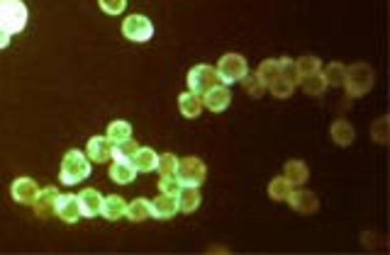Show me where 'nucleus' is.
<instances>
[{
	"instance_id": "412c9836",
	"label": "nucleus",
	"mask_w": 390,
	"mask_h": 255,
	"mask_svg": "<svg viewBox=\"0 0 390 255\" xmlns=\"http://www.w3.org/2000/svg\"><path fill=\"white\" fill-rule=\"evenodd\" d=\"M329 134H332V141L337 146H349L353 139H356V131L349 124L347 120H337L332 126H329Z\"/></svg>"
},
{
	"instance_id": "5701e85b",
	"label": "nucleus",
	"mask_w": 390,
	"mask_h": 255,
	"mask_svg": "<svg viewBox=\"0 0 390 255\" xmlns=\"http://www.w3.org/2000/svg\"><path fill=\"white\" fill-rule=\"evenodd\" d=\"M125 217L130 219V221H144V219L152 217V204H149V199H132V202H127V212Z\"/></svg>"
},
{
	"instance_id": "a211bd4d",
	"label": "nucleus",
	"mask_w": 390,
	"mask_h": 255,
	"mask_svg": "<svg viewBox=\"0 0 390 255\" xmlns=\"http://www.w3.org/2000/svg\"><path fill=\"white\" fill-rule=\"evenodd\" d=\"M178 109L185 120H195V117H201L203 112V98L188 90V93H183L178 98Z\"/></svg>"
},
{
	"instance_id": "6ab92c4d",
	"label": "nucleus",
	"mask_w": 390,
	"mask_h": 255,
	"mask_svg": "<svg viewBox=\"0 0 390 255\" xmlns=\"http://www.w3.org/2000/svg\"><path fill=\"white\" fill-rule=\"evenodd\" d=\"M156 161H158L156 151H154V148H147V146H139L137 153H134V158H132L134 168H137L139 173H154L156 170Z\"/></svg>"
},
{
	"instance_id": "473e14b6",
	"label": "nucleus",
	"mask_w": 390,
	"mask_h": 255,
	"mask_svg": "<svg viewBox=\"0 0 390 255\" xmlns=\"http://www.w3.org/2000/svg\"><path fill=\"white\" fill-rule=\"evenodd\" d=\"M137 148H139V146L134 144L132 139H127V141H122V144L112 146V158H125V161H132L134 153H137Z\"/></svg>"
},
{
	"instance_id": "f704fd0d",
	"label": "nucleus",
	"mask_w": 390,
	"mask_h": 255,
	"mask_svg": "<svg viewBox=\"0 0 390 255\" xmlns=\"http://www.w3.org/2000/svg\"><path fill=\"white\" fill-rule=\"evenodd\" d=\"M269 90L274 93V98H280V100H283V98H290V95H293L296 85L290 83V80H285V78H280V76H278V78H276L274 83L269 85Z\"/></svg>"
},
{
	"instance_id": "a878e982",
	"label": "nucleus",
	"mask_w": 390,
	"mask_h": 255,
	"mask_svg": "<svg viewBox=\"0 0 390 255\" xmlns=\"http://www.w3.org/2000/svg\"><path fill=\"white\" fill-rule=\"evenodd\" d=\"M107 139H110L112 146L122 144V141L132 139V124L130 122H112L110 126H107Z\"/></svg>"
},
{
	"instance_id": "f257e3e1",
	"label": "nucleus",
	"mask_w": 390,
	"mask_h": 255,
	"mask_svg": "<svg viewBox=\"0 0 390 255\" xmlns=\"http://www.w3.org/2000/svg\"><path fill=\"white\" fill-rule=\"evenodd\" d=\"M90 175V161L85 153H81L79 148L66 151V156L61 158V182L66 188L79 185L81 180Z\"/></svg>"
},
{
	"instance_id": "2f4dec72",
	"label": "nucleus",
	"mask_w": 390,
	"mask_h": 255,
	"mask_svg": "<svg viewBox=\"0 0 390 255\" xmlns=\"http://www.w3.org/2000/svg\"><path fill=\"white\" fill-rule=\"evenodd\" d=\"M278 63H280V78L290 80L293 85L300 83V73H298V66L293 58H278Z\"/></svg>"
},
{
	"instance_id": "2eb2a0df",
	"label": "nucleus",
	"mask_w": 390,
	"mask_h": 255,
	"mask_svg": "<svg viewBox=\"0 0 390 255\" xmlns=\"http://www.w3.org/2000/svg\"><path fill=\"white\" fill-rule=\"evenodd\" d=\"M107 175L117 182V185H130L137 175V168H134L132 161H125V158H112V166Z\"/></svg>"
},
{
	"instance_id": "72a5a7b5",
	"label": "nucleus",
	"mask_w": 390,
	"mask_h": 255,
	"mask_svg": "<svg viewBox=\"0 0 390 255\" xmlns=\"http://www.w3.org/2000/svg\"><path fill=\"white\" fill-rule=\"evenodd\" d=\"M296 66H298V73H300V78H302V76H310V73L322 71V61L317 56H302V58H298Z\"/></svg>"
},
{
	"instance_id": "20e7f679",
	"label": "nucleus",
	"mask_w": 390,
	"mask_h": 255,
	"mask_svg": "<svg viewBox=\"0 0 390 255\" xmlns=\"http://www.w3.org/2000/svg\"><path fill=\"white\" fill-rule=\"evenodd\" d=\"M217 78L222 80V85H232L237 80H242L249 73L247 58L242 54H225V56L217 61Z\"/></svg>"
},
{
	"instance_id": "bb28decb",
	"label": "nucleus",
	"mask_w": 390,
	"mask_h": 255,
	"mask_svg": "<svg viewBox=\"0 0 390 255\" xmlns=\"http://www.w3.org/2000/svg\"><path fill=\"white\" fill-rule=\"evenodd\" d=\"M256 76H258L261 80H264V85L269 88V85L274 83V80L280 76V63H278V58H269V61L261 63V66H258V71H256Z\"/></svg>"
},
{
	"instance_id": "c85d7f7f",
	"label": "nucleus",
	"mask_w": 390,
	"mask_h": 255,
	"mask_svg": "<svg viewBox=\"0 0 390 255\" xmlns=\"http://www.w3.org/2000/svg\"><path fill=\"white\" fill-rule=\"evenodd\" d=\"M242 85H244V93L247 95H252V98H261V95L266 93V85H264V80L258 78L256 73H252V76H244L242 78Z\"/></svg>"
},
{
	"instance_id": "dca6fc26",
	"label": "nucleus",
	"mask_w": 390,
	"mask_h": 255,
	"mask_svg": "<svg viewBox=\"0 0 390 255\" xmlns=\"http://www.w3.org/2000/svg\"><path fill=\"white\" fill-rule=\"evenodd\" d=\"M149 204H152V217L161 219V221L176 217V212H178V202H176V197H171V195H158V197L152 199Z\"/></svg>"
},
{
	"instance_id": "9b49d317",
	"label": "nucleus",
	"mask_w": 390,
	"mask_h": 255,
	"mask_svg": "<svg viewBox=\"0 0 390 255\" xmlns=\"http://www.w3.org/2000/svg\"><path fill=\"white\" fill-rule=\"evenodd\" d=\"M37 192H39V188L32 177H17L10 188V195L17 204H32L34 197H37Z\"/></svg>"
},
{
	"instance_id": "4468645a",
	"label": "nucleus",
	"mask_w": 390,
	"mask_h": 255,
	"mask_svg": "<svg viewBox=\"0 0 390 255\" xmlns=\"http://www.w3.org/2000/svg\"><path fill=\"white\" fill-rule=\"evenodd\" d=\"M103 195L98 192V190H93V188H88V190H83V192L79 195V204H81V214H83L85 219H93V217H98V214L103 212Z\"/></svg>"
},
{
	"instance_id": "393cba45",
	"label": "nucleus",
	"mask_w": 390,
	"mask_h": 255,
	"mask_svg": "<svg viewBox=\"0 0 390 255\" xmlns=\"http://www.w3.org/2000/svg\"><path fill=\"white\" fill-rule=\"evenodd\" d=\"M290 192H293V182H290L285 175L274 177V180L269 182V197L276 199V202H285Z\"/></svg>"
},
{
	"instance_id": "9d476101",
	"label": "nucleus",
	"mask_w": 390,
	"mask_h": 255,
	"mask_svg": "<svg viewBox=\"0 0 390 255\" xmlns=\"http://www.w3.org/2000/svg\"><path fill=\"white\" fill-rule=\"evenodd\" d=\"M285 202L298 214H315L317 209H320V199H317V195H312L310 190H293Z\"/></svg>"
},
{
	"instance_id": "c9c22d12",
	"label": "nucleus",
	"mask_w": 390,
	"mask_h": 255,
	"mask_svg": "<svg viewBox=\"0 0 390 255\" xmlns=\"http://www.w3.org/2000/svg\"><path fill=\"white\" fill-rule=\"evenodd\" d=\"M371 136H373L378 144H385V141H388V117H380L378 122L371 124Z\"/></svg>"
},
{
	"instance_id": "7c9ffc66",
	"label": "nucleus",
	"mask_w": 390,
	"mask_h": 255,
	"mask_svg": "<svg viewBox=\"0 0 390 255\" xmlns=\"http://www.w3.org/2000/svg\"><path fill=\"white\" fill-rule=\"evenodd\" d=\"M181 188H183V182L178 180V175H161V180H158V190H161V195L178 197Z\"/></svg>"
},
{
	"instance_id": "f8f14e48",
	"label": "nucleus",
	"mask_w": 390,
	"mask_h": 255,
	"mask_svg": "<svg viewBox=\"0 0 390 255\" xmlns=\"http://www.w3.org/2000/svg\"><path fill=\"white\" fill-rule=\"evenodd\" d=\"M85 156L93 163H105L112 158V144L107 136H93L85 146Z\"/></svg>"
},
{
	"instance_id": "aec40b11",
	"label": "nucleus",
	"mask_w": 390,
	"mask_h": 255,
	"mask_svg": "<svg viewBox=\"0 0 390 255\" xmlns=\"http://www.w3.org/2000/svg\"><path fill=\"white\" fill-rule=\"evenodd\" d=\"M127 212V202L120 197V195H110V197L103 199V217L107 219V221H117V219H122Z\"/></svg>"
},
{
	"instance_id": "1a4fd4ad",
	"label": "nucleus",
	"mask_w": 390,
	"mask_h": 255,
	"mask_svg": "<svg viewBox=\"0 0 390 255\" xmlns=\"http://www.w3.org/2000/svg\"><path fill=\"white\" fill-rule=\"evenodd\" d=\"M54 214H57L61 221H66V224H76L79 217H83V214H81L79 197H76V195H59Z\"/></svg>"
},
{
	"instance_id": "c756f323",
	"label": "nucleus",
	"mask_w": 390,
	"mask_h": 255,
	"mask_svg": "<svg viewBox=\"0 0 390 255\" xmlns=\"http://www.w3.org/2000/svg\"><path fill=\"white\" fill-rule=\"evenodd\" d=\"M156 170L158 175H176V170H178V158H176L174 153H161L156 161Z\"/></svg>"
},
{
	"instance_id": "4be33fe9",
	"label": "nucleus",
	"mask_w": 390,
	"mask_h": 255,
	"mask_svg": "<svg viewBox=\"0 0 390 255\" xmlns=\"http://www.w3.org/2000/svg\"><path fill=\"white\" fill-rule=\"evenodd\" d=\"M300 88L305 90L307 95L317 98V95H322L325 90H327V80H325L322 71H317V73H310V76H302V78H300Z\"/></svg>"
},
{
	"instance_id": "f03ea898",
	"label": "nucleus",
	"mask_w": 390,
	"mask_h": 255,
	"mask_svg": "<svg viewBox=\"0 0 390 255\" xmlns=\"http://www.w3.org/2000/svg\"><path fill=\"white\" fill-rule=\"evenodd\" d=\"M344 88L349 98H361L373 88V68L369 63H353L344 73Z\"/></svg>"
},
{
	"instance_id": "b1692460",
	"label": "nucleus",
	"mask_w": 390,
	"mask_h": 255,
	"mask_svg": "<svg viewBox=\"0 0 390 255\" xmlns=\"http://www.w3.org/2000/svg\"><path fill=\"white\" fill-rule=\"evenodd\" d=\"M283 175L288 177V180L293 182V188H296V185H305L307 177H310V170H307V166L302 161H288L285 163Z\"/></svg>"
},
{
	"instance_id": "4c0bfd02",
	"label": "nucleus",
	"mask_w": 390,
	"mask_h": 255,
	"mask_svg": "<svg viewBox=\"0 0 390 255\" xmlns=\"http://www.w3.org/2000/svg\"><path fill=\"white\" fill-rule=\"evenodd\" d=\"M10 47V34L6 30H0V49H8Z\"/></svg>"
},
{
	"instance_id": "e433bc0d",
	"label": "nucleus",
	"mask_w": 390,
	"mask_h": 255,
	"mask_svg": "<svg viewBox=\"0 0 390 255\" xmlns=\"http://www.w3.org/2000/svg\"><path fill=\"white\" fill-rule=\"evenodd\" d=\"M98 3H101V10L107 15H120L127 8V0H98Z\"/></svg>"
},
{
	"instance_id": "39448f33",
	"label": "nucleus",
	"mask_w": 390,
	"mask_h": 255,
	"mask_svg": "<svg viewBox=\"0 0 390 255\" xmlns=\"http://www.w3.org/2000/svg\"><path fill=\"white\" fill-rule=\"evenodd\" d=\"M217 83H220L217 71L212 66H207V63H198V66H193L188 71V90L190 93L203 95V93H207L210 88H215Z\"/></svg>"
},
{
	"instance_id": "f3484780",
	"label": "nucleus",
	"mask_w": 390,
	"mask_h": 255,
	"mask_svg": "<svg viewBox=\"0 0 390 255\" xmlns=\"http://www.w3.org/2000/svg\"><path fill=\"white\" fill-rule=\"evenodd\" d=\"M176 202H178V212H195V209L201 207L203 197H201V190L198 188H190V185H183L178 192V197H176Z\"/></svg>"
},
{
	"instance_id": "7ed1b4c3",
	"label": "nucleus",
	"mask_w": 390,
	"mask_h": 255,
	"mask_svg": "<svg viewBox=\"0 0 390 255\" xmlns=\"http://www.w3.org/2000/svg\"><path fill=\"white\" fill-rule=\"evenodd\" d=\"M27 27V5L22 0H0V30L17 34Z\"/></svg>"
},
{
	"instance_id": "0eeeda50",
	"label": "nucleus",
	"mask_w": 390,
	"mask_h": 255,
	"mask_svg": "<svg viewBox=\"0 0 390 255\" xmlns=\"http://www.w3.org/2000/svg\"><path fill=\"white\" fill-rule=\"evenodd\" d=\"M122 34L130 39V42H149L154 34L152 20L147 15H130L125 22H122Z\"/></svg>"
},
{
	"instance_id": "423d86ee",
	"label": "nucleus",
	"mask_w": 390,
	"mask_h": 255,
	"mask_svg": "<svg viewBox=\"0 0 390 255\" xmlns=\"http://www.w3.org/2000/svg\"><path fill=\"white\" fill-rule=\"evenodd\" d=\"M176 175H178V180L183 182V185H190V188H201L203 182H205L207 177V168L205 163L201 161V158H183V161H178V170H176Z\"/></svg>"
},
{
	"instance_id": "cd10ccee",
	"label": "nucleus",
	"mask_w": 390,
	"mask_h": 255,
	"mask_svg": "<svg viewBox=\"0 0 390 255\" xmlns=\"http://www.w3.org/2000/svg\"><path fill=\"white\" fill-rule=\"evenodd\" d=\"M344 73H347V66H342V63H337V61L322 68V76H325L327 85H342L344 83Z\"/></svg>"
},
{
	"instance_id": "ddd939ff",
	"label": "nucleus",
	"mask_w": 390,
	"mask_h": 255,
	"mask_svg": "<svg viewBox=\"0 0 390 255\" xmlns=\"http://www.w3.org/2000/svg\"><path fill=\"white\" fill-rule=\"evenodd\" d=\"M57 199H59V190L57 188H44L37 192V197H34V202H32V207H34V214L42 219L52 217L54 214V207H57Z\"/></svg>"
},
{
	"instance_id": "6e6552de",
	"label": "nucleus",
	"mask_w": 390,
	"mask_h": 255,
	"mask_svg": "<svg viewBox=\"0 0 390 255\" xmlns=\"http://www.w3.org/2000/svg\"><path fill=\"white\" fill-rule=\"evenodd\" d=\"M201 98H203V107H207L210 112H225V109L229 107V102H232L229 88H227V85H220V83H217L215 88L207 90V93H203Z\"/></svg>"
}]
</instances>
